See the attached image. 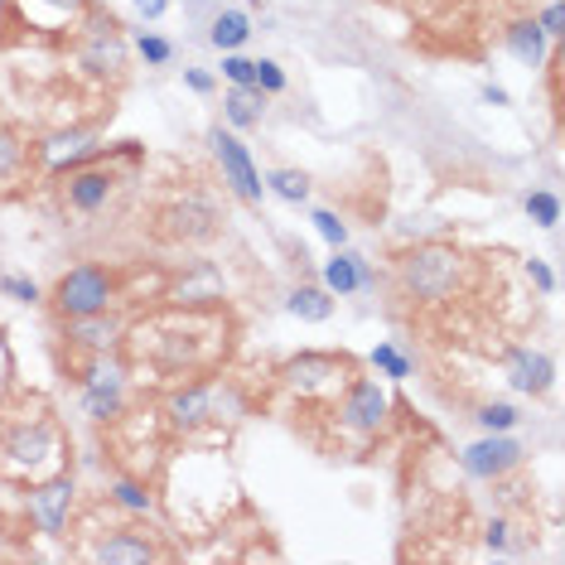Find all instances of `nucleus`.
Segmentation results:
<instances>
[{"mask_svg": "<svg viewBox=\"0 0 565 565\" xmlns=\"http://www.w3.org/2000/svg\"><path fill=\"white\" fill-rule=\"evenodd\" d=\"M459 280H465V256L445 242H421L401 256V290L421 304L455 300Z\"/></svg>", "mask_w": 565, "mask_h": 565, "instance_id": "f257e3e1", "label": "nucleus"}, {"mask_svg": "<svg viewBox=\"0 0 565 565\" xmlns=\"http://www.w3.org/2000/svg\"><path fill=\"white\" fill-rule=\"evenodd\" d=\"M111 296H117V280L101 266H73L68 276L53 286V304H59L63 320H77V314H97L107 310Z\"/></svg>", "mask_w": 565, "mask_h": 565, "instance_id": "f03ea898", "label": "nucleus"}, {"mask_svg": "<svg viewBox=\"0 0 565 565\" xmlns=\"http://www.w3.org/2000/svg\"><path fill=\"white\" fill-rule=\"evenodd\" d=\"M208 145H213V155H218L223 179L232 184V194L247 199V203H262L266 184H262V175H256V165H252V155H247V145L237 141L232 131H223V127L208 131Z\"/></svg>", "mask_w": 565, "mask_h": 565, "instance_id": "7ed1b4c3", "label": "nucleus"}, {"mask_svg": "<svg viewBox=\"0 0 565 565\" xmlns=\"http://www.w3.org/2000/svg\"><path fill=\"white\" fill-rule=\"evenodd\" d=\"M338 416H344L348 431L377 435L382 425H387V416H392V401H387V392H382L377 382L363 377V382H353V387L344 392V401H338Z\"/></svg>", "mask_w": 565, "mask_h": 565, "instance_id": "20e7f679", "label": "nucleus"}, {"mask_svg": "<svg viewBox=\"0 0 565 565\" xmlns=\"http://www.w3.org/2000/svg\"><path fill=\"white\" fill-rule=\"evenodd\" d=\"M459 465H465V473H473V479H503L507 469L522 465V445L507 431H489L479 445H469L465 455H459Z\"/></svg>", "mask_w": 565, "mask_h": 565, "instance_id": "39448f33", "label": "nucleus"}, {"mask_svg": "<svg viewBox=\"0 0 565 565\" xmlns=\"http://www.w3.org/2000/svg\"><path fill=\"white\" fill-rule=\"evenodd\" d=\"M280 377H286V387L304 392V397H314V392H329V387H344L348 377V363L334 353H300L290 358L286 368H280Z\"/></svg>", "mask_w": 565, "mask_h": 565, "instance_id": "423d86ee", "label": "nucleus"}, {"mask_svg": "<svg viewBox=\"0 0 565 565\" xmlns=\"http://www.w3.org/2000/svg\"><path fill=\"white\" fill-rule=\"evenodd\" d=\"M160 223H165L169 237H179V242H203V237L218 232V208H213L203 194H184L160 213Z\"/></svg>", "mask_w": 565, "mask_h": 565, "instance_id": "0eeeda50", "label": "nucleus"}, {"mask_svg": "<svg viewBox=\"0 0 565 565\" xmlns=\"http://www.w3.org/2000/svg\"><path fill=\"white\" fill-rule=\"evenodd\" d=\"M93 155H101L97 131H59L44 141V165H49L53 175H73V169L87 165Z\"/></svg>", "mask_w": 565, "mask_h": 565, "instance_id": "6e6552de", "label": "nucleus"}, {"mask_svg": "<svg viewBox=\"0 0 565 565\" xmlns=\"http://www.w3.org/2000/svg\"><path fill=\"white\" fill-rule=\"evenodd\" d=\"M68 507H73V483L68 479H53V483L29 493V517L39 522V532H49V537H63Z\"/></svg>", "mask_w": 565, "mask_h": 565, "instance_id": "1a4fd4ad", "label": "nucleus"}, {"mask_svg": "<svg viewBox=\"0 0 565 565\" xmlns=\"http://www.w3.org/2000/svg\"><path fill=\"white\" fill-rule=\"evenodd\" d=\"M551 377H556V363L546 353H537V348H513L507 353V382L517 392H527V397H541L551 387Z\"/></svg>", "mask_w": 565, "mask_h": 565, "instance_id": "9d476101", "label": "nucleus"}, {"mask_svg": "<svg viewBox=\"0 0 565 565\" xmlns=\"http://www.w3.org/2000/svg\"><path fill=\"white\" fill-rule=\"evenodd\" d=\"M111 189H117V179H111L107 169H73V175H68V203H73L77 213H97L101 203L111 199Z\"/></svg>", "mask_w": 565, "mask_h": 565, "instance_id": "9b49d317", "label": "nucleus"}, {"mask_svg": "<svg viewBox=\"0 0 565 565\" xmlns=\"http://www.w3.org/2000/svg\"><path fill=\"white\" fill-rule=\"evenodd\" d=\"M5 455L15 459L20 469H29V465H39V459L59 455V435H53L49 425H34V431H15V435L5 440Z\"/></svg>", "mask_w": 565, "mask_h": 565, "instance_id": "f8f14e48", "label": "nucleus"}, {"mask_svg": "<svg viewBox=\"0 0 565 565\" xmlns=\"http://www.w3.org/2000/svg\"><path fill=\"white\" fill-rule=\"evenodd\" d=\"M363 286H372V271L363 256L338 252L334 262H324V290H329V296H353V290H363Z\"/></svg>", "mask_w": 565, "mask_h": 565, "instance_id": "ddd939ff", "label": "nucleus"}, {"mask_svg": "<svg viewBox=\"0 0 565 565\" xmlns=\"http://www.w3.org/2000/svg\"><path fill=\"white\" fill-rule=\"evenodd\" d=\"M68 338H77V344H87V348H97V353H107V348L121 344V324L111 320L107 310L77 314V320H68Z\"/></svg>", "mask_w": 565, "mask_h": 565, "instance_id": "4468645a", "label": "nucleus"}, {"mask_svg": "<svg viewBox=\"0 0 565 565\" xmlns=\"http://www.w3.org/2000/svg\"><path fill=\"white\" fill-rule=\"evenodd\" d=\"M169 421H175L179 431L213 421V387H179L175 397H169Z\"/></svg>", "mask_w": 565, "mask_h": 565, "instance_id": "2eb2a0df", "label": "nucleus"}, {"mask_svg": "<svg viewBox=\"0 0 565 565\" xmlns=\"http://www.w3.org/2000/svg\"><path fill=\"white\" fill-rule=\"evenodd\" d=\"M247 39H252V15H247V10H218V15L208 20V44L213 49L232 53V49H242Z\"/></svg>", "mask_w": 565, "mask_h": 565, "instance_id": "dca6fc26", "label": "nucleus"}, {"mask_svg": "<svg viewBox=\"0 0 565 565\" xmlns=\"http://www.w3.org/2000/svg\"><path fill=\"white\" fill-rule=\"evenodd\" d=\"M262 111H266V93L262 87H228V97H223V117L232 121V127H262Z\"/></svg>", "mask_w": 565, "mask_h": 565, "instance_id": "f3484780", "label": "nucleus"}, {"mask_svg": "<svg viewBox=\"0 0 565 565\" xmlns=\"http://www.w3.org/2000/svg\"><path fill=\"white\" fill-rule=\"evenodd\" d=\"M93 556L97 561H117V565H145V561H155V546L145 537H135V532H111Z\"/></svg>", "mask_w": 565, "mask_h": 565, "instance_id": "a211bd4d", "label": "nucleus"}, {"mask_svg": "<svg viewBox=\"0 0 565 565\" xmlns=\"http://www.w3.org/2000/svg\"><path fill=\"white\" fill-rule=\"evenodd\" d=\"M507 49H513L517 63L541 68V59H546V34H541L537 20H517V25L507 29Z\"/></svg>", "mask_w": 565, "mask_h": 565, "instance_id": "6ab92c4d", "label": "nucleus"}, {"mask_svg": "<svg viewBox=\"0 0 565 565\" xmlns=\"http://www.w3.org/2000/svg\"><path fill=\"white\" fill-rule=\"evenodd\" d=\"M175 300L179 304H213V300H223V276L213 266H194L175 286Z\"/></svg>", "mask_w": 565, "mask_h": 565, "instance_id": "aec40b11", "label": "nucleus"}, {"mask_svg": "<svg viewBox=\"0 0 565 565\" xmlns=\"http://www.w3.org/2000/svg\"><path fill=\"white\" fill-rule=\"evenodd\" d=\"M83 63L93 68V73H111V77H117L121 68H127V53H121V39H117V29H111V34H87Z\"/></svg>", "mask_w": 565, "mask_h": 565, "instance_id": "412c9836", "label": "nucleus"}, {"mask_svg": "<svg viewBox=\"0 0 565 565\" xmlns=\"http://www.w3.org/2000/svg\"><path fill=\"white\" fill-rule=\"evenodd\" d=\"M290 314L304 324H324L334 314V296L324 286H300V290H290Z\"/></svg>", "mask_w": 565, "mask_h": 565, "instance_id": "4be33fe9", "label": "nucleus"}, {"mask_svg": "<svg viewBox=\"0 0 565 565\" xmlns=\"http://www.w3.org/2000/svg\"><path fill=\"white\" fill-rule=\"evenodd\" d=\"M121 387H127V368H121V358H111V348H107V353L87 368V392H121Z\"/></svg>", "mask_w": 565, "mask_h": 565, "instance_id": "5701e85b", "label": "nucleus"}, {"mask_svg": "<svg viewBox=\"0 0 565 565\" xmlns=\"http://www.w3.org/2000/svg\"><path fill=\"white\" fill-rule=\"evenodd\" d=\"M372 368H377V372H387L392 382H401V377H411V368H416V363L401 353L397 344H377V348H372Z\"/></svg>", "mask_w": 565, "mask_h": 565, "instance_id": "b1692460", "label": "nucleus"}, {"mask_svg": "<svg viewBox=\"0 0 565 565\" xmlns=\"http://www.w3.org/2000/svg\"><path fill=\"white\" fill-rule=\"evenodd\" d=\"M527 218H532L537 228H556V223H561V199L551 194V189H537V194H527Z\"/></svg>", "mask_w": 565, "mask_h": 565, "instance_id": "393cba45", "label": "nucleus"}, {"mask_svg": "<svg viewBox=\"0 0 565 565\" xmlns=\"http://www.w3.org/2000/svg\"><path fill=\"white\" fill-rule=\"evenodd\" d=\"M266 184L276 189V194L286 199V203H304V199H310V179H304L300 169H276V175H271Z\"/></svg>", "mask_w": 565, "mask_h": 565, "instance_id": "a878e982", "label": "nucleus"}, {"mask_svg": "<svg viewBox=\"0 0 565 565\" xmlns=\"http://www.w3.org/2000/svg\"><path fill=\"white\" fill-rule=\"evenodd\" d=\"M111 498H117L121 507H127V513H151V489H145V483H135V479H117L111 483Z\"/></svg>", "mask_w": 565, "mask_h": 565, "instance_id": "bb28decb", "label": "nucleus"}, {"mask_svg": "<svg viewBox=\"0 0 565 565\" xmlns=\"http://www.w3.org/2000/svg\"><path fill=\"white\" fill-rule=\"evenodd\" d=\"M223 77L232 87H256V59H242V53H223Z\"/></svg>", "mask_w": 565, "mask_h": 565, "instance_id": "cd10ccee", "label": "nucleus"}, {"mask_svg": "<svg viewBox=\"0 0 565 565\" xmlns=\"http://www.w3.org/2000/svg\"><path fill=\"white\" fill-rule=\"evenodd\" d=\"M135 49H141V59L145 63H155V68H165L169 59H175V44H169V39H160V34H135Z\"/></svg>", "mask_w": 565, "mask_h": 565, "instance_id": "c85d7f7f", "label": "nucleus"}, {"mask_svg": "<svg viewBox=\"0 0 565 565\" xmlns=\"http://www.w3.org/2000/svg\"><path fill=\"white\" fill-rule=\"evenodd\" d=\"M522 421V416H517V406H507V401H489L479 411V425L483 431H513V425Z\"/></svg>", "mask_w": 565, "mask_h": 565, "instance_id": "c756f323", "label": "nucleus"}, {"mask_svg": "<svg viewBox=\"0 0 565 565\" xmlns=\"http://www.w3.org/2000/svg\"><path fill=\"white\" fill-rule=\"evenodd\" d=\"M20 165H25V145H20V135L0 131V179H15Z\"/></svg>", "mask_w": 565, "mask_h": 565, "instance_id": "7c9ffc66", "label": "nucleus"}, {"mask_svg": "<svg viewBox=\"0 0 565 565\" xmlns=\"http://www.w3.org/2000/svg\"><path fill=\"white\" fill-rule=\"evenodd\" d=\"M87 416H93V421H117L121 392H87Z\"/></svg>", "mask_w": 565, "mask_h": 565, "instance_id": "2f4dec72", "label": "nucleus"}, {"mask_svg": "<svg viewBox=\"0 0 565 565\" xmlns=\"http://www.w3.org/2000/svg\"><path fill=\"white\" fill-rule=\"evenodd\" d=\"M314 228H320V237H324L329 247H344V242H348V223L338 218V213H329V208L314 213Z\"/></svg>", "mask_w": 565, "mask_h": 565, "instance_id": "473e14b6", "label": "nucleus"}, {"mask_svg": "<svg viewBox=\"0 0 565 565\" xmlns=\"http://www.w3.org/2000/svg\"><path fill=\"white\" fill-rule=\"evenodd\" d=\"M256 87H262V93H286V73H280V63L256 59Z\"/></svg>", "mask_w": 565, "mask_h": 565, "instance_id": "72a5a7b5", "label": "nucleus"}, {"mask_svg": "<svg viewBox=\"0 0 565 565\" xmlns=\"http://www.w3.org/2000/svg\"><path fill=\"white\" fill-rule=\"evenodd\" d=\"M0 290H5L10 300H20V304H34V300H39V286H34V280H25V276H0Z\"/></svg>", "mask_w": 565, "mask_h": 565, "instance_id": "f704fd0d", "label": "nucleus"}, {"mask_svg": "<svg viewBox=\"0 0 565 565\" xmlns=\"http://www.w3.org/2000/svg\"><path fill=\"white\" fill-rule=\"evenodd\" d=\"M537 25H541L546 39H561V34H565V5H561V0H556V5H546V15H541Z\"/></svg>", "mask_w": 565, "mask_h": 565, "instance_id": "c9c22d12", "label": "nucleus"}, {"mask_svg": "<svg viewBox=\"0 0 565 565\" xmlns=\"http://www.w3.org/2000/svg\"><path fill=\"white\" fill-rule=\"evenodd\" d=\"M527 280H532L541 296H551V290H556V276H551V266H546V262H537V256L527 262Z\"/></svg>", "mask_w": 565, "mask_h": 565, "instance_id": "e433bc0d", "label": "nucleus"}, {"mask_svg": "<svg viewBox=\"0 0 565 565\" xmlns=\"http://www.w3.org/2000/svg\"><path fill=\"white\" fill-rule=\"evenodd\" d=\"M483 541H489L493 551H503V546H507V522H503V517H493L489 532H483Z\"/></svg>", "mask_w": 565, "mask_h": 565, "instance_id": "4c0bfd02", "label": "nucleus"}, {"mask_svg": "<svg viewBox=\"0 0 565 565\" xmlns=\"http://www.w3.org/2000/svg\"><path fill=\"white\" fill-rule=\"evenodd\" d=\"M165 10H169V0H135V15L141 20H160Z\"/></svg>", "mask_w": 565, "mask_h": 565, "instance_id": "58836bf2", "label": "nucleus"}, {"mask_svg": "<svg viewBox=\"0 0 565 565\" xmlns=\"http://www.w3.org/2000/svg\"><path fill=\"white\" fill-rule=\"evenodd\" d=\"M39 5H53L59 15H83V5L87 0H39Z\"/></svg>", "mask_w": 565, "mask_h": 565, "instance_id": "ea45409f", "label": "nucleus"}, {"mask_svg": "<svg viewBox=\"0 0 565 565\" xmlns=\"http://www.w3.org/2000/svg\"><path fill=\"white\" fill-rule=\"evenodd\" d=\"M184 83L194 87V93H213V77H208V73H199V68H189V73H184Z\"/></svg>", "mask_w": 565, "mask_h": 565, "instance_id": "a19ab883", "label": "nucleus"}, {"mask_svg": "<svg viewBox=\"0 0 565 565\" xmlns=\"http://www.w3.org/2000/svg\"><path fill=\"white\" fill-rule=\"evenodd\" d=\"M483 101H489V107H507V93L503 87H483Z\"/></svg>", "mask_w": 565, "mask_h": 565, "instance_id": "79ce46f5", "label": "nucleus"}, {"mask_svg": "<svg viewBox=\"0 0 565 565\" xmlns=\"http://www.w3.org/2000/svg\"><path fill=\"white\" fill-rule=\"evenodd\" d=\"M5 10H10V0H0V25H5Z\"/></svg>", "mask_w": 565, "mask_h": 565, "instance_id": "37998d69", "label": "nucleus"}, {"mask_svg": "<svg viewBox=\"0 0 565 565\" xmlns=\"http://www.w3.org/2000/svg\"><path fill=\"white\" fill-rule=\"evenodd\" d=\"M252 5H256V0H252Z\"/></svg>", "mask_w": 565, "mask_h": 565, "instance_id": "c03bdc74", "label": "nucleus"}]
</instances>
